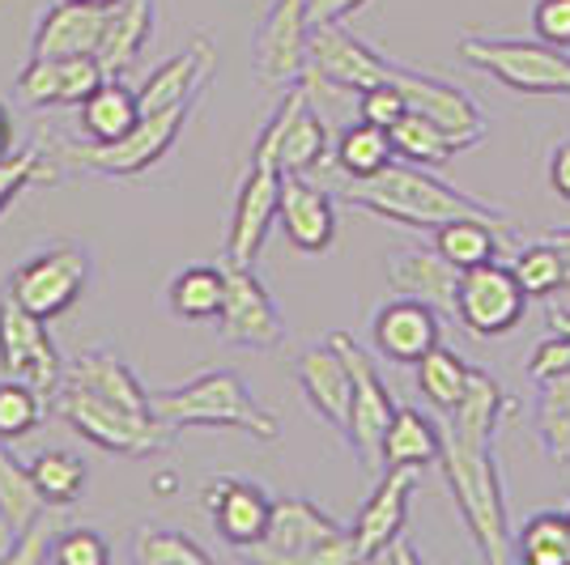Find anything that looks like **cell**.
Masks as SVG:
<instances>
[{
    "label": "cell",
    "mask_w": 570,
    "mask_h": 565,
    "mask_svg": "<svg viewBox=\"0 0 570 565\" xmlns=\"http://www.w3.org/2000/svg\"><path fill=\"white\" fill-rule=\"evenodd\" d=\"M515 413H520L515 396H507V387L490 370H476L469 396L448 413L452 422L443 429V455H439L448 494L473 536L481 562L490 565H502L511 557V523H507L494 438Z\"/></svg>",
    "instance_id": "6da1fadb"
},
{
    "label": "cell",
    "mask_w": 570,
    "mask_h": 565,
    "mask_svg": "<svg viewBox=\"0 0 570 565\" xmlns=\"http://www.w3.org/2000/svg\"><path fill=\"white\" fill-rule=\"evenodd\" d=\"M341 200L350 209L383 217V221L404 226V230H422V235H434L452 217H494V221H507V212L499 205H485V200H476L469 191L434 179L430 166H413L401 162V158L387 170H380V175H371V179H345L341 184Z\"/></svg>",
    "instance_id": "7a4b0ae2"
},
{
    "label": "cell",
    "mask_w": 570,
    "mask_h": 565,
    "mask_svg": "<svg viewBox=\"0 0 570 565\" xmlns=\"http://www.w3.org/2000/svg\"><path fill=\"white\" fill-rule=\"evenodd\" d=\"M149 408L175 429H238L256 443L282 438L277 413H268L235 370H200L179 387H158L149 391Z\"/></svg>",
    "instance_id": "3957f363"
},
{
    "label": "cell",
    "mask_w": 570,
    "mask_h": 565,
    "mask_svg": "<svg viewBox=\"0 0 570 565\" xmlns=\"http://www.w3.org/2000/svg\"><path fill=\"white\" fill-rule=\"evenodd\" d=\"M460 60L485 72L502 90L523 98H570V51L546 39H511V34H464Z\"/></svg>",
    "instance_id": "277c9868"
},
{
    "label": "cell",
    "mask_w": 570,
    "mask_h": 565,
    "mask_svg": "<svg viewBox=\"0 0 570 565\" xmlns=\"http://www.w3.org/2000/svg\"><path fill=\"white\" fill-rule=\"evenodd\" d=\"M56 413L95 447L124 455V459H149V455H163L175 443V425H167L154 413H137L128 404L111 400V396H98L90 387H77V383H60L56 391Z\"/></svg>",
    "instance_id": "5b68a950"
},
{
    "label": "cell",
    "mask_w": 570,
    "mask_h": 565,
    "mask_svg": "<svg viewBox=\"0 0 570 565\" xmlns=\"http://www.w3.org/2000/svg\"><path fill=\"white\" fill-rule=\"evenodd\" d=\"M247 557L261 565H354V532L324 515L307 497H277L268 532L261 544L247 548Z\"/></svg>",
    "instance_id": "8992f818"
},
{
    "label": "cell",
    "mask_w": 570,
    "mask_h": 565,
    "mask_svg": "<svg viewBox=\"0 0 570 565\" xmlns=\"http://www.w3.org/2000/svg\"><path fill=\"white\" fill-rule=\"evenodd\" d=\"M200 98H188L179 107H167V111H145L119 141L111 145H60V158L90 175H102V179H137L145 170L163 162L170 153V145L184 137L188 128V116L196 111Z\"/></svg>",
    "instance_id": "52a82bcc"
},
{
    "label": "cell",
    "mask_w": 570,
    "mask_h": 565,
    "mask_svg": "<svg viewBox=\"0 0 570 565\" xmlns=\"http://www.w3.org/2000/svg\"><path fill=\"white\" fill-rule=\"evenodd\" d=\"M328 340L341 349V357L350 361V375H354V408H350V425H345V443L362 468L383 472V438H387V425H392L401 404L392 400L375 357L366 354L350 331H333Z\"/></svg>",
    "instance_id": "ba28073f"
},
{
    "label": "cell",
    "mask_w": 570,
    "mask_h": 565,
    "mask_svg": "<svg viewBox=\"0 0 570 565\" xmlns=\"http://www.w3.org/2000/svg\"><path fill=\"white\" fill-rule=\"evenodd\" d=\"M303 81L324 86L333 95H362L380 81H392V60L366 39H357L345 22H320L311 26V56Z\"/></svg>",
    "instance_id": "9c48e42d"
},
{
    "label": "cell",
    "mask_w": 570,
    "mask_h": 565,
    "mask_svg": "<svg viewBox=\"0 0 570 565\" xmlns=\"http://www.w3.org/2000/svg\"><path fill=\"white\" fill-rule=\"evenodd\" d=\"M86 285H90V251L72 247V242H56L48 251L26 256L13 268L9 298H18L39 319H56L86 294Z\"/></svg>",
    "instance_id": "30bf717a"
},
{
    "label": "cell",
    "mask_w": 570,
    "mask_h": 565,
    "mask_svg": "<svg viewBox=\"0 0 570 565\" xmlns=\"http://www.w3.org/2000/svg\"><path fill=\"white\" fill-rule=\"evenodd\" d=\"M65 357L56 349L48 331V319H39L35 310H26L18 298H0V375L22 378L30 387H39L43 396H56L65 383Z\"/></svg>",
    "instance_id": "8fae6325"
},
{
    "label": "cell",
    "mask_w": 570,
    "mask_h": 565,
    "mask_svg": "<svg viewBox=\"0 0 570 565\" xmlns=\"http://www.w3.org/2000/svg\"><path fill=\"white\" fill-rule=\"evenodd\" d=\"M217 336L235 349H256V354H268L285 340L282 310L252 264H226V298L217 310Z\"/></svg>",
    "instance_id": "7c38bea8"
},
{
    "label": "cell",
    "mask_w": 570,
    "mask_h": 565,
    "mask_svg": "<svg viewBox=\"0 0 570 565\" xmlns=\"http://www.w3.org/2000/svg\"><path fill=\"white\" fill-rule=\"evenodd\" d=\"M523 310H528V294L515 281L511 264H481L469 268L460 277V294H455V319L464 324L469 336L476 340H499L523 324Z\"/></svg>",
    "instance_id": "4fadbf2b"
},
{
    "label": "cell",
    "mask_w": 570,
    "mask_h": 565,
    "mask_svg": "<svg viewBox=\"0 0 570 565\" xmlns=\"http://www.w3.org/2000/svg\"><path fill=\"white\" fill-rule=\"evenodd\" d=\"M277 205H282V166L273 153L252 149V166L238 179L235 212L226 230V264H256L264 238L277 221Z\"/></svg>",
    "instance_id": "5bb4252c"
},
{
    "label": "cell",
    "mask_w": 570,
    "mask_h": 565,
    "mask_svg": "<svg viewBox=\"0 0 570 565\" xmlns=\"http://www.w3.org/2000/svg\"><path fill=\"white\" fill-rule=\"evenodd\" d=\"M311 56V13L307 0H273L252 39V69L264 86L303 81Z\"/></svg>",
    "instance_id": "9a60e30c"
},
{
    "label": "cell",
    "mask_w": 570,
    "mask_h": 565,
    "mask_svg": "<svg viewBox=\"0 0 570 565\" xmlns=\"http://www.w3.org/2000/svg\"><path fill=\"white\" fill-rule=\"evenodd\" d=\"M392 81L404 90L409 98V111L434 119L443 132H452L460 149H473V145L485 141V111L469 90H460L448 77H434V72L422 69H404V65H392Z\"/></svg>",
    "instance_id": "2e32d148"
},
{
    "label": "cell",
    "mask_w": 570,
    "mask_h": 565,
    "mask_svg": "<svg viewBox=\"0 0 570 565\" xmlns=\"http://www.w3.org/2000/svg\"><path fill=\"white\" fill-rule=\"evenodd\" d=\"M264 132L277 141V166L282 175H315L328 162V123L311 107V86L294 81L277 111L268 116Z\"/></svg>",
    "instance_id": "e0dca14e"
},
{
    "label": "cell",
    "mask_w": 570,
    "mask_h": 565,
    "mask_svg": "<svg viewBox=\"0 0 570 565\" xmlns=\"http://www.w3.org/2000/svg\"><path fill=\"white\" fill-rule=\"evenodd\" d=\"M107 81L98 56H30L18 72V98L35 111L48 107H81Z\"/></svg>",
    "instance_id": "ac0fdd59"
},
{
    "label": "cell",
    "mask_w": 570,
    "mask_h": 565,
    "mask_svg": "<svg viewBox=\"0 0 570 565\" xmlns=\"http://www.w3.org/2000/svg\"><path fill=\"white\" fill-rule=\"evenodd\" d=\"M371 340L383 361L396 366H417L422 357L443 345V310L422 303V298H392L375 310L371 319Z\"/></svg>",
    "instance_id": "d6986e66"
},
{
    "label": "cell",
    "mask_w": 570,
    "mask_h": 565,
    "mask_svg": "<svg viewBox=\"0 0 570 565\" xmlns=\"http://www.w3.org/2000/svg\"><path fill=\"white\" fill-rule=\"evenodd\" d=\"M200 497H205V511L214 518L217 536L230 548H238V553H247L252 544L264 541L273 506H277V497H268L264 485L243 480V476H217V480L205 485Z\"/></svg>",
    "instance_id": "ffe728a7"
},
{
    "label": "cell",
    "mask_w": 570,
    "mask_h": 565,
    "mask_svg": "<svg viewBox=\"0 0 570 565\" xmlns=\"http://www.w3.org/2000/svg\"><path fill=\"white\" fill-rule=\"evenodd\" d=\"M417 472L422 468H383L375 480V494L362 502V511L354 518V544L357 562H375L387 544L404 536L409 523V497L417 489Z\"/></svg>",
    "instance_id": "44dd1931"
},
{
    "label": "cell",
    "mask_w": 570,
    "mask_h": 565,
    "mask_svg": "<svg viewBox=\"0 0 570 565\" xmlns=\"http://www.w3.org/2000/svg\"><path fill=\"white\" fill-rule=\"evenodd\" d=\"M277 226L303 256H324L336 242V200L328 188L311 184V175H282Z\"/></svg>",
    "instance_id": "7402d4cb"
},
{
    "label": "cell",
    "mask_w": 570,
    "mask_h": 565,
    "mask_svg": "<svg viewBox=\"0 0 570 565\" xmlns=\"http://www.w3.org/2000/svg\"><path fill=\"white\" fill-rule=\"evenodd\" d=\"M294 378H298V391H303L311 413L345 434L350 408H354V375H350V361L341 357L333 340L311 345L307 354L294 361Z\"/></svg>",
    "instance_id": "603a6c76"
},
{
    "label": "cell",
    "mask_w": 570,
    "mask_h": 565,
    "mask_svg": "<svg viewBox=\"0 0 570 565\" xmlns=\"http://www.w3.org/2000/svg\"><path fill=\"white\" fill-rule=\"evenodd\" d=\"M217 72V48L209 34H191V43L184 51H175L167 65L145 77L137 86V98H141V111H167V107H179L188 98H200L205 86L214 81Z\"/></svg>",
    "instance_id": "cb8c5ba5"
},
{
    "label": "cell",
    "mask_w": 570,
    "mask_h": 565,
    "mask_svg": "<svg viewBox=\"0 0 570 565\" xmlns=\"http://www.w3.org/2000/svg\"><path fill=\"white\" fill-rule=\"evenodd\" d=\"M387 285L404 298H422L443 315H455V294H460V268L443 256L434 242L430 247H401L387 256Z\"/></svg>",
    "instance_id": "d4e9b609"
},
{
    "label": "cell",
    "mask_w": 570,
    "mask_h": 565,
    "mask_svg": "<svg viewBox=\"0 0 570 565\" xmlns=\"http://www.w3.org/2000/svg\"><path fill=\"white\" fill-rule=\"evenodd\" d=\"M430 242L452 259L460 272L469 268H481V264H494V259H511L515 256V226L511 217L507 221H494V217H452L443 221Z\"/></svg>",
    "instance_id": "484cf974"
},
{
    "label": "cell",
    "mask_w": 570,
    "mask_h": 565,
    "mask_svg": "<svg viewBox=\"0 0 570 565\" xmlns=\"http://www.w3.org/2000/svg\"><path fill=\"white\" fill-rule=\"evenodd\" d=\"M102 26H107V9L81 4V0H60L39 13L30 56H95Z\"/></svg>",
    "instance_id": "4316f807"
},
{
    "label": "cell",
    "mask_w": 570,
    "mask_h": 565,
    "mask_svg": "<svg viewBox=\"0 0 570 565\" xmlns=\"http://www.w3.org/2000/svg\"><path fill=\"white\" fill-rule=\"evenodd\" d=\"M154 0H119L116 9H107V26L98 39V65L107 69V77H124L137 65L149 43H154Z\"/></svg>",
    "instance_id": "83f0119b"
},
{
    "label": "cell",
    "mask_w": 570,
    "mask_h": 565,
    "mask_svg": "<svg viewBox=\"0 0 570 565\" xmlns=\"http://www.w3.org/2000/svg\"><path fill=\"white\" fill-rule=\"evenodd\" d=\"M65 383L90 387L98 396H111V400L128 404V408H137V413H154L141 378L132 375V366H128V361L119 357V349H111V345H95V349L72 357L69 370H65Z\"/></svg>",
    "instance_id": "f1b7e54d"
},
{
    "label": "cell",
    "mask_w": 570,
    "mask_h": 565,
    "mask_svg": "<svg viewBox=\"0 0 570 565\" xmlns=\"http://www.w3.org/2000/svg\"><path fill=\"white\" fill-rule=\"evenodd\" d=\"M443 455V429L422 408L401 404L383 438V468H426Z\"/></svg>",
    "instance_id": "f546056e"
},
{
    "label": "cell",
    "mask_w": 570,
    "mask_h": 565,
    "mask_svg": "<svg viewBox=\"0 0 570 565\" xmlns=\"http://www.w3.org/2000/svg\"><path fill=\"white\" fill-rule=\"evenodd\" d=\"M141 98L124 77H107L95 95L81 102V132L95 145L119 141L137 119H141Z\"/></svg>",
    "instance_id": "4dcf8cb0"
},
{
    "label": "cell",
    "mask_w": 570,
    "mask_h": 565,
    "mask_svg": "<svg viewBox=\"0 0 570 565\" xmlns=\"http://www.w3.org/2000/svg\"><path fill=\"white\" fill-rule=\"evenodd\" d=\"M333 162L345 179H371L387 166L396 162V145H392V132L380 128V123H366L357 119L350 123L333 145Z\"/></svg>",
    "instance_id": "1f68e13d"
},
{
    "label": "cell",
    "mask_w": 570,
    "mask_h": 565,
    "mask_svg": "<svg viewBox=\"0 0 570 565\" xmlns=\"http://www.w3.org/2000/svg\"><path fill=\"white\" fill-rule=\"evenodd\" d=\"M226 298V264H191L184 268L167 289V307L175 319H188V324H205L217 319Z\"/></svg>",
    "instance_id": "d6a6232c"
},
{
    "label": "cell",
    "mask_w": 570,
    "mask_h": 565,
    "mask_svg": "<svg viewBox=\"0 0 570 565\" xmlns=\"http://www.w3.org/2000/svg\"><path fill=\"white\" fill-rule=\"evenodd\" d=\"M473 375H476V366H469L455 349L434 345V349L417 361V391H422L439 413H452L455 404L469 396Z\"/></svg>",
    "instance_id": "836d02e7"
},
{
    "label": "cell",
    "mask_w": 570,
    "mask_h": 565,
    "mask_svg": "<svg viewBox=\"0 0 570 565\" xmlns=\"http://www.w3.org/2000/svg\"><path fill=\"white\" fill-rule=\"evenodd\" d=\"M392 145H396V158L413 166H430V170H443L455 153H464L455 145L452 132H443L434 119L417 116V111H404L396 123H392Z\"/></svg>",
    "instance_id": "e575fe53"
},
{
    "label": "cell",
    "mask_w": 570,
    "mask_h": 565,
    "mask_svg": "<svg viewBox=\"0 0 570 565\" xmlns=\"http://www.w3.org/2000/svg\"><path fill=\"white\" fill-rule=\"evenodd\" d=\"M43 511H48V502H43V494H39V485H35L30 468L13 459L9 443H0V518L9 523L13 541H18Z\"/></svg>",
    "instance_id": "d590c367"
},
{
    "label": "cell",
    "mask_w": 570,
    "mask_h": 565,
    "mask_svg": "<svg viewBox=\"0 0 570 565\" xmlns=\"http://www.w3.org/2000/svg\"><path fill=\"white\" fill-rule=\"evenodd\" d=\"M26 468L35 476L43 502L56 506V511H69L72 502L81 497V489H86V480H90V468H86L81 455H72V450H39Z\"/></svg>",
    "instance_id": "8d00e7d4"
},
{
    "label": "cell",
    "mask_w": 570,
    "mask_h": 565,
    "mask_svg": "<svg viewBox=\"0 0 570 565\" xmlns=\"http://www.w3.org/2000/svg\"><path fill=\"white\" fill-rule=\"evenodd\" d=\"M515 557L528 565H570V515L541 511L515 532Z\"/></svg>",
    "instance_id": "74e56055"
},
{
    "label": "cell",
    "mask_w": 570,
    "mask_h": 565,
    "mask_svg": "<svg viewBox=\"0 0 570 565\" xmlns=\"http://www.w3.org/2000/svg\"><path fill=\"white\" fill-rule=\"evenodd\" d=\"M537 429L546 443L549 459L558 468L570 464V375L546 378L541 396H537Z\"/></svg>",
    "instance_id": "f35d334b"
},
{
    "label": "cell",
    "mask_w": 570,
    "mask_h": 565,
    "mask_svg": "<svg viewBox=\"0 0 570 565\" xmlns=\"http://www.w3.org/2000/svg\"><path fill=\"white\" fill-rule=\"evenodd\" d=\"M511 272L523 285L528 298H553V294H567V277H562V256L549 238L537 242H520L515 256H511Z\"/></svg>",
    "instance_id": "ab89813d"
},
{
    "label": "cell",
    "mask_w": 570,
    "mask_h": 565,
    "mask_svg": "<svg viewBox=\"0 0 570 565\" xmlns=\"http://www.w3.org/2000/svg\"><path fill=\"white\" fill-rule=\"evenodd\" d=\"M48 413V396L22 378H0V443L30 438Z\"/></svg>",
    "instance_id": "60d3db41"
},
{
    "label": "cell",
    "mask_w": 570,
    "mask_h": 565,
    "mask_svg": "<svg viewBox=\"0 0 570 565\" xmlns=\"http://www.w3.org/2000/svg\"><path fill=\"white\" fill-rule=\"evenodd\" d=\"M132 562L137 565H209V548L170 532V527H141L132 536Z\"/></svg>",
    "instance_id": "b9f144b4"
},
{
    "label": "cell",
    "mask_w": 570,
    "mask_h": 565,
    "mask_svg": "<svg viewBox=\"0 0 570 565\" xmlns=\"http://www.w3.org/2000/svg\"><path fill=\"white\" fill-rule=\"evenodd\" d=\"M56 179H60L56 166L39 149H22V153L0 158V217L22 200V191H30V184H56Z\"/></svg>",
    "instance_id": "7bdbcfd3"
},
{
    "label": "cell",
    "mask_w": 570,
    "mask_h": 565,
    "mask_svg": "<svg viewBox=\"0 0 570 565\" xmlns=\"http://www.w3.org/2000/svg\"><path fill=\"white\" fill-rule=\"evenodd\" d=\"M51 562L107 565L111 562V544L102 541L95 527H60V536H56V544H51Z\"/></svg>",
    "instance_id": "ee69618b"
},
{
    "label": "cell",
    "mask_w": 570,
    "mask_h": 565,
    "mask_svg": "<svg viewBox=\"0 0 570 565\" xmlns=\"http://www.w3.org/2000/svg\"><path fill=\"white\" fill-rule=\"evenodd\" d=\"M409 111V98L396 81H380V86H371V90H362L357 95V119H366V123H380L392 132V123Z\"/></svg>",
    "instance_id": "f6af8a7d"
},
{
    "label": "cell",
    "mask_w": 570,
    "mask_h": 565,
    "mask_svg": "<svg viewBox=\"0 0 570 565\" xmlns=\"http://www.w3.org/2000/svg\"><path fill=\"white\" fill-rule=\"evenodd\" d=\"M558 375H570V336H562V331L546 336L528 354V378L532 383H546V378H558Z\"/></svg>",
    "instance_id": "bcb514c9"
},
{
    "label": "cell",
    "mask_w": 570,
    "mask_h": 565,
    "mask_svg": "<svg viewBox=\"0 0 570 565\" xmlns=\"http://www.w3.org/2000/svg\"><path fill=\"white\" fill-rule=\"evenodd\" d=\"M532 30H537V39L570 51V0H537L532 4Z\"/></svg>",
    "instance_id": "7dc6e473"
},
{
    "label": "cell",
    "mask_w": 570,
    "mask_h": 565,
    "mask_svg": "<svg viewBox=\"0 0 570 565\" xmlns=\"http://www.w3.org/2000/svg\"><path fill=\"white\" fill-rule=\"evenodd\" d=\"M51 515H56V506H48V511L35 518V523L26 527L18 541H13V557H9V562H26V565L48 562L51 544H56V541H51V532H60V527L51 523Z\"/></svg>",
    "instance_id": "c3c4849f"
},
{
    "label": "cell",
    "mask_w": 570,
    "mask_h": 565,
    "mask_svg": "<svg viewBox=\"0 0 570 565\" xmlns=\"http://www.w3.org/2000/svg\"><path fill=\"white\" fill-rule=\"evenodd\" d=\"M549 188L558 200H567L570 205V141H558L549 149Z\"/></svg>",
    "instance_id": "681fc988"
},
{
    "label": "cell",
    "mask_w": 570,
    "mask_h": 565,
    "mask_svg": "<svg viewBox=\"0 0 570 565\" xmlns=\"http://www.w3.org/2000/svg\"><path fill=\"white\" fill-rule=\"evenodd\" d=\"M366 0H307V13H311V26L320 22H345L350 13H357Z\"/></svg>",
    "instance_id": "f907efd6"
},
{
    "label": "cell",
    "mask_w": 570,
    "mask_h": 565,
    "mask_svg": "<svg viewBox=\"0 0 570 565\" xmlns=\"http://www.w3.org/2000/svg\"><path fill=\"white\" fill-rule=\"evenodd\" d=\"M375 562H396V565H417L422 562V557H417V548H413V544H409V536H396V541L387 544V548H383L380 557H375Z\"/></svg>",
    "instance_id": "816d5d0a"
},
{
    "label": "cell",
    "mask_w": 570,
    "mask_h": 565,
    "mask_svg": "<svg viewBox=\"0 0 570 565\" xmlns=\"http://www.w3.org/2000/svg\"><path fill=\"white\" fill-rule=\"evenodd\" d=\"M546 238L558 247V256H562V277H567V294H570V226H558V230H549Z\"/></svg>",
    "instance_id": "f5cc1de1"
},
{
    "label": "cell",
    "mask_w": 570,
    "mask_h": 565,
    "mask_svg": "<svg viewBox=\"0 0 570 565\" xmlns=\"http://www.w3.org/2000/svg\"><path fill=\"white\" fill-rule=\"evenodd\" d=\"M13 137H18V128H13V111L0 102V158H9V153H13Z\"/></svg>",
    "instance_id": "db71d44e"
},
{
    "label": "cell",
    "mask_w": 570,
    "mask_h": 565,
    "mask_svg": "<svg viewBox=\"0 0 570 565\" xmlns=\"http://www.w3.org/2000/svg\"><path fill=\"white\" fill-rule=\"evenodd\" d=\"M549 328L562 331V336H570V307H549Z\"/></svg>",
    "instance_id": "11a10c76"
},
{
    "label": "cell",
    "mask_w": 570,
    "mask_h": 565,
    "mask_svg": "<svg viewBox=\"0 0 570 565\" xmlns=\"http://www.w3.org/2000/svg\"><path fill=\"white\" fill-rule=\"evenodd\" d=\"M13 557V532H9V523L0 518V562H9Z\"/></svg>",
    "instance_id": "9f6ffc18"
},
{
    "label": "cell",
    "mask_w": 570,
    "mask_h": 565,
    "mask_svg": "<svg viewBox=\"0 0 570 565\" xmlns=\"http://www.w3.org/2000/svg\"><path fill=\"white\" fill-rule=\"evenodd\" d=\"M81 4H95V9H116L119 0H81Z\"/></svg>",
    "instance_id": "6f0895ef"
},
{
    "label": "cell",
    "mask_w": 570,
    "mask_h": 565,
    "mask_svg": "<svg viewBox=\"0 0 570 565\" xmlns=\"http://www.w3.org/2000/svg\"><path fill=\"white\" fill-rule=\"evenodd\" d=\"M567 515H570V511H567Z\"/></svg>",
    "instance_id": "680465c9"
}]
</instances>
